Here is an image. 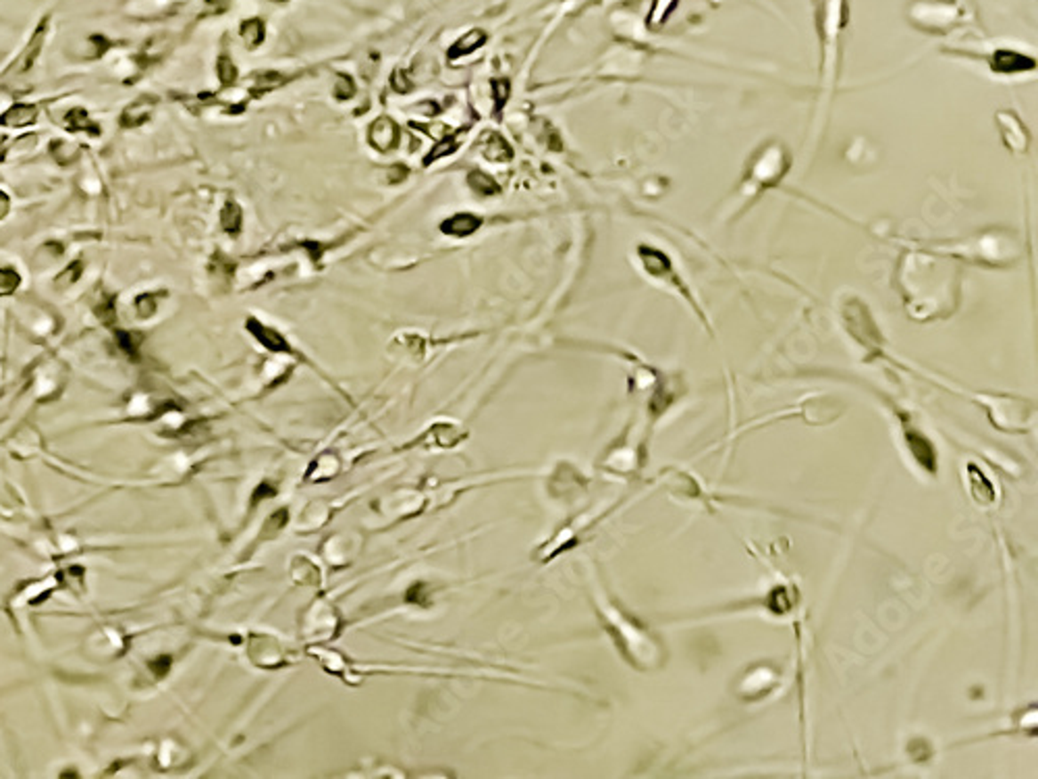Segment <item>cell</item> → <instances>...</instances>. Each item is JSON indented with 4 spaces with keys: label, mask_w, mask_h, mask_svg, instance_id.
I'll return each instance as SVG.
<instances>
[{
    "label": "cell",
    "mask_w": 1038,
    "mask_h": 779,
    "mask_svg": "<svg viewBox=\"0 0 1038 779\" xmlns=\"http://www.w3.org/2000/svg\"><path fill=\"white\" fill-rule=\"evenodd\" d=\"M391 84H393V87H395V92H399V93H408L411 87H414V81L408 77V73L405 71L393 73Z\"/></svg>",
    "instance_id": "25"
},
{
    "label": "cell",
    "mask_w": 1038,
    "mask_h": 779,
    "mask_svg": "<svg viewBox=\"0 0 1038 779\" xmlns=\"http://www.w3.org/2000/svg\"><path fill=\"white\" fill-rule=\"evenodd\" d=\"M9 206H11L9 196H6L4 191H0V218H3L6 212H9Z\"/></svg>",
    "instance_id": "28"
},
{
    "label": "cell",
    "mask_w": 1038,
    "mask_h": 779,
    "mask_svg": "<svg viewBox=\"0 0 1038 779\" xmlns=\"http://www.w3.org/2000/svg\"><path fill=\"white\" fill-rule=\"evenodd\" d=\"M467 185H470V190L476 191L478 196H497V193L501 191L497 181L483 171H472L467 174Z\"/></svg>",
    "instance_id": "15"
},
{
    "label": "cell",
    "mask_w": 1038,
    "mask_h": 779,
    "mask_svg": "<svg viewBox=\"0 0 1038 779\" xmlns=\"http://www.w3.org/2000/svg\"><path fill=\"white\" fill-rule=\"evenodd\" d=\"M37 117V109L31 104H17L12 106L4 112L3 117H0V123L6 125V127H25V125H31L36 121Z\"/></svg>",
    "instance_id": "13"
},
{
    "label": "cell",
    "mask_w": 1038,
    "mask_h": 779,
    "mask_svg": "<svg viewBox=\"0 0 1038 779\" xmlns=\"http://www.w3.org/2000/svg\"><path fill=\"white\" fill-rule=\"evenodd\" d=\"M791 165V154L783 142L760 143L748 158L742 183L737 187V208L743 210L746 206L756 202L762 193L777 187L790 173Z\"/></svg>",
    "instance_id": "3"
},
{
    "label": "cell",
    "mask_w": 1038,
    "mask_h": 779,
    "mask_svg": "<svg viewBox=\"0 0 1038 779\" xmlns=\"http://www.w3.org/2000/svg\"><path fill=\"white\" fill-rule=\"evenodd\" d=\"M937 252L952 256L961 262H974L983 266H1011L1020 258V241L1014 233L1005 229H991L985 233L974 235L972 239L961 243H933L930 246Z\"/></svg>",
    "instance_id": "4"
},
{
    "label": "cell",
    "mask_w": 1038,
    "mask_h": 779,
    "mask_svg": "<svg viewBox=\"0 0 1038 779\" xmlns=\"http://www.w3.org/2000/svg\"><path fill=\"white\" fill-rule=\"evenodd\" d=\"M725 3H729V0H709L710 6H723Z\"/></svg>",
    "instance_id": "29"
},
{
    "label": "cell",
    "mask_w": 1038,
    "mask_h": 779,
    "mask_svg": "<svg viewBox=\"0 0 1038 779\" xmlns=\"http://www.w3.org/2000/svg\"><path fill=\"white\" fill-rule=\"evenodd\" d=\"M81 268H84V264H81V260H75V262H73V264H71V266H69V268H67V271H65V272H62V274H61V277H59V279H56V283H67V285H71V283H75V280H77V279H79V274H81Z\"/></svg>",
    "instance_id": "26"
},
{
    "label": "cell",
    "mask_w": 1038,
    "mask_h": 779,
    "mask_svg": "<svg viewBox=\"0 0 1038 779\" xmlns=\"http://www.w3.org/2000/svg\"><path fill=\"white\" fill-rule=\"evenodd\" d=\"M239 31H241L243 42H246L249 48L260 46V44L264 42V37H266V25L258 17L246 19V21L241 23V29Z\"/></svg>",
    "instance_id": "16"
},
{
    "label": "cell",
    "mask_w": 1038,
    "mask_h": 779,
    "mask_svg": "<svg viewBox=\"0 0 1038 779\" xmlns=\"http://www.w3.org/2000/svg\"><path fill=\"white\" fill-rule=\"evenodd\" d=\"M997 129L1005 146L1014 154H1026L1030 146V135L1022 118L1011 110H1002L997 115Z\"/></svg>",
    "instance_id": "6"
},
{
    "label": "cell",
    "mask_w": 1038,
    "mask_h": 779,
    "mask_svg": "<svg viewBox=\"0 0 1038 779\" xmlns=\"http://www.w3.org/2000/svg\"><path fill=\"white\" fill-rule=\"evenodd\" d=\"M335 93L339 100H347L352 98L355 93V84L352 77H347V75H339L337 77V84H335Z\"/></svg>",
    "instance_id": "23"
},
{
    "label": "cell",
    "mask_w": 1038,
    "mask_h": 779,
    "mask_svg": "<svg viewBox=\"0 0 1038 779\" xmlns=\"http://www.w3.org/2000/svg\"><path fill=\"white\" fill-rule=\"evenodd\" d=\"M247 329H252L254 335L258 337V339L262 343H264L266 347L274 349V352H283V349L287 352V349H289V347H287L285 339L277 333V330H272V329H268V327H262V324H258L255 321L247 322Z\"/></svg>",
    "instance_id": "17"
},
{
    "label": "cell",
    "mask_w": 1038,
    "mask_h": 779,
    "mask_svg": "<svg viewBox=\"0 0 1038 779\" xmlns=\"http://www.w3.org/2000/svg\"><path fill=\"white\" fill-rule=\"evenodd\" d=\"M368 142H370V146L374 150H378V152H389V150H395L397 143H399L397 123L389 117L377 118V121L370 125V129H368Z\"/></svg>",
    "instance_id": "7"
},
{
    "label": "cell",
    "mask_w": 1038,
    "mask_h": 779,
    "mask_svg": "<svg viewBox=\"0 0 1038 779\" xmlns=\"http://www.w3.org/2000/svg\"><path fill=\"white\" fill-rule=\"evenodd\" d=\"M389 177H391V179H389L391 183H397V181H401V179L408 177V168H405L403 165H401V166L395 165V166H393L391 171H389Z\"/></svg>",
    "instance_id": "27"
},
{
    "label": "cell",
    "mask_w": 1038,
    "mask_h": 779,
    "mask_svg": "<svg viewBox=\"0 0 1038 779\" xmlns=\"http://www.w3.org/2000/svg\"><path fill=\"white\" fill-rule=\"evenodd\" d=\"M484 42H486V31H483V29H472V31H467L466 36H461L459 40L455 42L451 48H449L447 56L451 61H458V59H461V56L472 54L474 50H478L480 46H483Z\"/></svg>",
    "instance_id": "10"
},
{
    "label": "cell",
    "mask_w": 1038,
    "mask_h": 779,
    "mask_svg": "<svg viewBox=\"0 0 1038 779\" xmlns=\"http://www.w3.org/2000/svg\"><path fill=\"white\" fill-rule=\"evenodd\" d=\"M908 23L930 36H947L966 23L964 0H912L905 11Z\"/></svg>",
    "instance_id": "5"
},
{
    "label": "cell",
    "mask_w": 1038,
    "mask_h": 779,
    "mask_svg": "<svg viewBox=\"0 0 1038 779\" xmlns=\"http://www.w3.org/2000/svg\"><path fill=\"white\" fill-rule=\"evenodd\" d=\"M511 84L507 79H495L492 81V96H495V110L501 112L505 102L509 100Z\"/></svg>",
    "instance_id": "22"
},
{
    "label": "cell",
    "mask_w": 1038,
    "mask_h": 779,
    "mask_svg": "<svg viewBox=\"0 0 1038 779\" xmlns=\"http://www.w3.org/2000/svg\"><path fill=\"white\" fill-rule=\"evenodd\" d=\"M812 23L818 40V109H823L839 79L849 0H812Z\"/></svg>",
    "instance_id": "2"
},
{
    "label": "cell",
    "mask_w": 1038,
    "mask_h": 779,
    "mask_svg": "<svg viewBox=\"0 0 1038 779\" xmlns=\"http://www.w3.org/2000/svg\"><path fill=\"white\" fill-rule=\"evenodd\" d=\"M467 129H470V127H464V129L459 131V134H453V135L447 134L445 137H441L439 143H434V148L430 150L426 158H424V165H430V162L439 160V158H442V156H449V154H453L455 150H459L461 137H464L467 134Z\"/></svg>",
    "instance_id": "14"
},
{
    "label": "cell",
    "mask_w": 1038,
    "mask_h": 779,
    "mask_svg": "<svg viewBox=\"0 0 1038 779\" xmlns=\"http://www.w3.org/2000/svg\"><path fill=\"white\" fill-rule=\"evenodd\" d=\"M480 150H483V156L486 160L491 162H509L514 158V148L509 146V142L505 140L501 134H497V131H484L483 135H480Z\"/></svg>",
    "instance_id": "8"
},
{
    "label": "cell",
    "mask_w": 1038,
    "mask_h": 779,
    "mask_svg": "<svg viewBox=\"0 0 1038 779\" xmlns=\"http://www.w3.org/2000/svg\"><path fill=\"white\" fill-rule=\"evenodd\" d=\"M135 308H137V314H140L142 318L150 316L156 310L154 296H150V293H143V296H140V297L135 299Z\"/></svg>",
    "instance_id": "24"
},
{
    "label": "cell",
    "mask_w": 1038,
    "mask_h": 779,
    "mask_svg": "<svg viewBox=\"0 0 1038 779\" xmlns=\"http://www.w3.org/2000/svg\"><path fill=\"white\" fill-rule=\"evenodd\" d=\"M216 71H218V77H221L223 85H231L237 79V69L229 56H221V59H218Z\"/></svg>",
    "instance_id": "21"
},
{
    "label": "cell",
    "mask_w": 1038,
    "mask_h": 779,
    "mask_svg": "<svg viewBox=\"0 0 1038 779\" xmlns=\"http://www.w3.org/2000/svg\"><path fill=\"white\" fill-rule=\"evenodd\" d=\"M65 123L69 125V129H71V131H87V134H93V135L100 134V131L92 129V127H96V125H93L90 121V117H87L85 109H71V110H69L67 117H65Z\"/></svg>",
    "instance_id": "19"
},
{
    "label": "cell",
    "mask_w": 1038,
    "mask_h": 779,
    "mask_svg": "<svg viewBox=\"0 0 1038 779\" xmlns=\"http://www.w3.org/2000/svg\"><path fill=\"white\" fill-rule=\"evenodd\" d=\"M168 3H171V0H125L123 9L127 11V15L131 17L148 19L165 11Z\"/></svg>",
    "instance_id": "12"
},
{
    "label": "cell",
    "mask_w": 1038,
    "mask_h": 779,
    "mask_svg": "<svg viewBox=\"0 0 1038 779\" xmlns=\"http://www.w3.org/2000/svg\"><path fill=\"white\" fill-rule=\"evenodd\" d=\"M274 3H283V0H274Z\"/></svg>",
    "instance_id": "30"
},
{
    "label": "cell",
    "mask_w": 1038,
    "mask_h": 779,
    "mask_svg": "<svg viewBox=\"0 0 1038 779\" xmlns=\"http://www.w3.org/2000/svg\"><path fill=\"white\" fill-rule=\"evenodd\" d=\"M152 106H154V100H150L148 96H142L140 100H135L134 104H129L127 109L123 110L121 125L123 127H137V125L146 123L150 115H152Z\"/></svg>",
    "instance_id": "11"
},
{
    "label": "cell",
    "mask_w": 1038,
    "mask_h": 779,
    "mask_svg": "<svg viewBox=\"0 0 1038 779\" xmlns=\"http://www.w3.org/2000/svg\"><path fill=\"white\" fill-rule=\"evenodd\" d=\"M480 227H483V218L472 215V212H459V215L447 218V221L441 224V231L453 237H466L476 233Z\"/></svg>",
    "instance_id": "9"
},
{
    "label": "cell",
    "mask_w": 1038,
    "mask_h": 779,
    "mask_svg": "<svg viewBox=\"0 0 1038 779\" xmlns=\"http://www.w3.org/2000/svg\"><path fill=\"white\" fill-rule=\"evenodd\" d=\"M221 223L227 233L231 235H237L241 231V223H243V215H241V208L237 206L235 202H227L224 204V208L221 212Z\"/></svg>",
    "instance_id": "18"
},
{
    "label": "cell",
    "mask_w": 1038,
    "mask_h": 779,
    "mask_svg": "<svg viewBox=\"0 0 1038 779\" xmlns=\"http://www.w3.org/2000/svg\"><path fill=\"white\" fill-rule=\"evenodd\" d=\"M21 283V279H19V272L15 268L11 266H3L0 268V296H9L12 293Z\"/></svg>",
    "instance_id": "20"
},
{
    "label": "cell",
    "mask_w": 1038,
    "mask_h": 779,
    "mask_svg": "<svg viewBox=\"0 0 1038 779\" xmlns=\"http://www.w3.org/2000/svg\"><path fill=\"white\" fill-rule=\"evenodd\" d=\"M896 280L904 304L916 321L945 318L958 308L961 277L958 260L937 249H912L902 256Z\"/></svg>",
    "instance_id": "1"
}]
</instances>
